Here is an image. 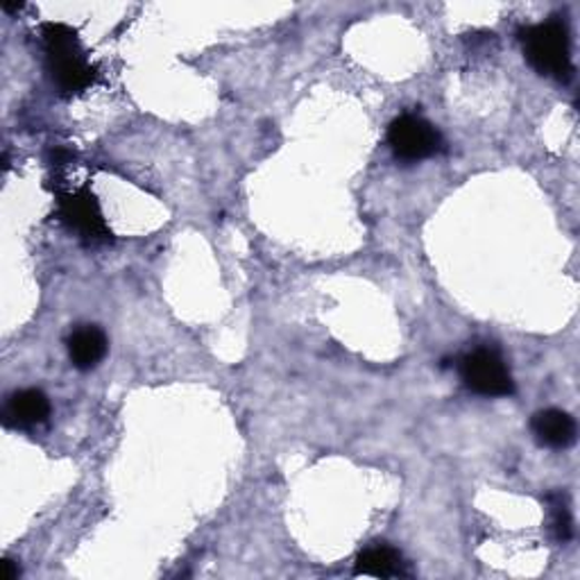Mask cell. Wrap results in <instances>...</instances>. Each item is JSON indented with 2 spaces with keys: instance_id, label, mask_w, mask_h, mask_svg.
I'll return each mask as SVG.
<instances>
[{
  "instance_id": "1",
  "label": "cell",
  "mask_w": 580,
  "mask_h": 580,
  "mask_svg": "<svg viewBox=\"0 0 580 580\" xmlns=\"http://www.w3.org/2000/svg\"><path fill=\"white\" fill-rule=\"evenodd\" d=\"M48 71L64 95H73L93 84L95 71L84 60L78 32L64 23H45L41 30Z\"/></svg>"
},
{
  "instance_id": "2",
  "label": "cell",
  "mask_w": 580,
  "mask_h": 580,
  "mask_svg": "<svg viewBox=\"0 0 580 580\" xmlns=\"http://www.w3.org/2000/svg\"><path fill=\"white\" fill-rule=\"evenodd\" d=\"M523 58L540 75L567 82L573 73L569 30L562 21H547L521 30Z\"/></svg>"
},
{
  "instance_id": "3",
  "label": "cell",
  "mask_w": 580,
  "mask_h": 580,
  "mask_svg": "<svg viewBox=\"0 0 580 580\" xmlns=\"http://www.w3.org/2000/svg\"><path fill=\"white\" fill-rule=\"evenodd\" d=\"M460 377L469 390L486 397H510L515 393L506 360L488 347L474 349L460 360Z\"/></svg>"
},
{
  "instance_id": "4",
  "label": "cell",
  "mask_w": 580,
  "mask_h": 580,
  "mask_svg": "<svg viewBox=\"0 0 580 580\" xmlns=\"http://www.w3.org/2000/svg\"><path fill=\"white\" fill-rule=\"evenodd\" d=\"M388 145L397 160L419 162L442 150V136L429 121L415 114H404L390 123Z\"/></svg>"
},
{
  "instance_id": "5",
  "label": "cell",
  "mask_w": 580,
  "mask_h": 580,
  "mask_svg": "<svg viewBox=\"0 0 580 580\" xmlns=\"http://www.w3.org/2000/svg\"><path fill=\"white\" fill-rule=\"evenodd\" d=\"M60 216L71 230H75L87 241L95 243V241H108L112 236L108 230V223H104V218H102L98 200L89 191L62 195Z\"/></svg>"
},
{
  "instance_id": "6",
  "label": "cell",
  "mask_w": 580,
  "mask_h": 580,
  "mask_svg": "<svg viewBox=\"0 0 580 580\" xmlns=\"http://www.w3.org/2000/svg\"><path fill=\"white\" fill-rule=\"evenodd\" d=\"M48 415H50V401L37 388L17 390L14 395L8 397V404L3 408V421L14 429L39 427L48 419Z\"/></svg>"
},
{
  "instance_id": "7",
  "label": "cell",
  "mask_w": 580,
  "mask_h": 580,
  "mask_svg": "<svg viewBox=\"0 0 580 580\" xmlns=\"http://www.w3.org/2000/svg\"><path fill=\"white\" fill-rule=\"evenodd\" d=\"M533 434L540 445L551 449H567L576 440V421L569 413L558 408L540 410L533 417Z\"/></svg>"
},
{
  "instance_id": "8",
  "label": "cell",
  "mask_w": 580,
  "mask_h": 580,
  "mask_svg": "<svg viewBox=\"0 0 580 580\" xmlns=\"http://www.w3.org/2000/svg\"><path fill=\"white\" fill-rule=\"evenodd\" d=\"M108 354V336L98 327H80L69 338V356L78 370H91Z\"/></svg>"
},
{
  "instance_id": "9",
  "label": "cell",
  "mask_w": 580,
  "mask_h": 580,
  "mask_svg": "<svg viewBox=\"0 0 580 580\" xmlns=\"http://www.w3.org/2000/svg\"><path fill=\"white\" fill-rule=\"evenodd\" d=\"M356 576H375V578L404 576L401 553L388 545L367 547L356 558Z\"/></svg>"
},
{
  "instance_id": "10",
  "label": "cell",
  "mask_w": 580,
  "mask_h": 580,
  "mask_svg": "<svg viewBox=\"0 0 580 580\" xmlns=\"http://www.w3.org/2000/svg\"><path fill=\"white\" fill-rule=\"evenodd\" d=\"M551 508H553V519H551L553 533L560 542H567L571 538V515H569L567 506L562 503V497H558Z\"/></svg>"
},
{
  "instance_id": "11",
  "label": "cell",
  "mask_w": 580,
  "mask_h": 580,
  "mask_svg": "<svg viewBox=\"0 0 580 580\" xmlns=\"http://www.w3.org/2000/svg\"><path fill=\"white\" fill-rule=\"evenodd\" d=\"M17 576H19L17 564H14L12 560H6V562H3V580H14Z\"/></svg>"
}]
</instances>
